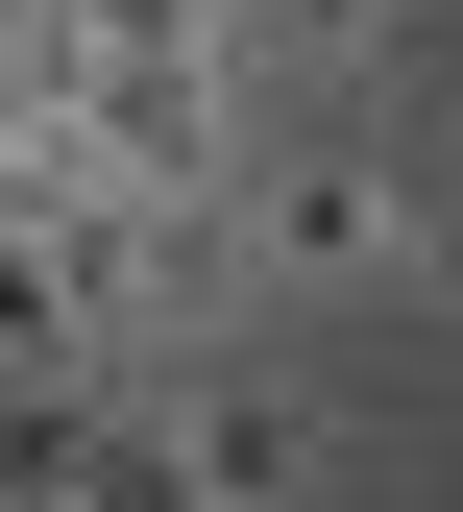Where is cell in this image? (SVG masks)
<instances>
[{"instance_id":"obj_3","label":"cell","mask_w":463,"mask_h":512,"mask_svg":"<svg viewBox=\"0 0 463 512\" xmlns=\"http://www.w3.org/2000/svg\"><path fill=\"white\" fill-rule=\"evenodd\" d=\"M0 488H25V512H220L171 464V391H147V366H122V391H0Z\"/></svg>"},{"instance_id":"obj_6","label":"cell","mask_w":463,"mask_h":512,"mask_svg":"<svg viewBox=\"0 0 463 512\" xmlns=\"http://www.w3.org/2000/svg\"><path fill=\"white\" fill-rule=\"evenodd\" d=\"M415 317H463V171H439V220H415Z\"/></svg>"},{"instance_id":"obj_1","label":"cell","mask_w":463,"mask_h":512,"mask_svg":"<svg viewBox=\"0 0 463 512\" xmlns=\"http://www.w3.org/2000/svg\"><path fill=\"white\" fill-rule=\"evenodd\" d=\"M220 220H244V269H269V317H366V293H415V220H439V171H390L366 122H269Z\"/></svg>"},{"instance_id":"obj_2","label":"cell","mask_w":463,"mask_h":512,"mask_svg":"<svg viewBox=\"0 0 463 512\" xmlns=\"http://www.w3.org/2000/svg\"><path fill=\"white\" fill-rule=\"evenodd\" d=\"M171 391V464L220 488V512H342V391H293V366H244V342H195V366H147Z\"/></svg>"},{"instance_id":"obj_4","label":"cell","mask_w":463,"mask_h":512,"mask_svg":"<svg viewBox=\"0 0 463 512\" xmlns=\"http://www.w3.org/2000/svg\"><path fill=\"white\" fill-rule=\"evenodd\" d=\"M0 391H122V293H98V220H0Z\"/></svg>"},{"instance_id":"obj_5","label":"cell","mask_w":463,"mask_h":512,"mask_svg":"<svg viewBox=\"0 0 463 512\" xmlns=\"http://www.w3.org/2000/svg\"><path fill=\"white\" fill-rule=\"evenodd\" d=\"M220 25H244V74H366L415 0H220Z\"/></svg>"}]
</instances>
